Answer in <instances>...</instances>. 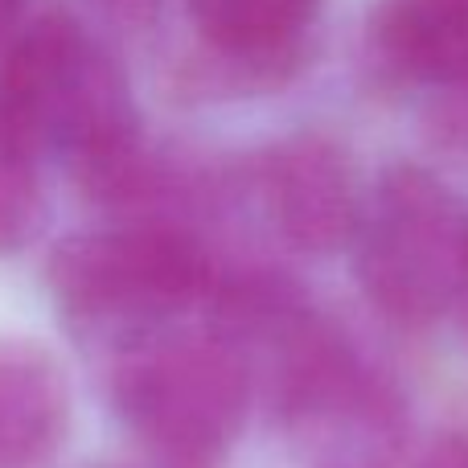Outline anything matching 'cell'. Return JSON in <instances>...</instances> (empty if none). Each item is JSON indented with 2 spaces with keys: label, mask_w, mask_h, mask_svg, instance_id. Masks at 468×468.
Segmentation results:
<instances>
[{
  "label": "cell",
  "mask_w": 468,
  "mask_h": 468,
  "mask_svg": "<svg viewBox=\"0 0 468 468\" xmlns=\"http://www.w3.org/2000/svg\"><path fill=\"white\" fill-rule=\"evenodd\" d=\"M0 128L33 165H66L99 197H132L148 181L128 79L70 16H41L8 46Z\"/></svg>",
  "instance_id": "6da1fadb"
},
{
  "label": "cell",
  "mask_w": 468,
  "mask_h": 468,
  "mask_svg": "<svg viewBox=\"0 0 468 468\" xmlns=\"http://www.w3.org/2000/svg\"><path fill=\"white\" fill-rule=\"evenodd\" d=\"M214 283L202 242L177 227L136 222L74 234L49 259L58 313L82 341L123 349L165 333Z\"/></svg>",
  "instance_id": "7a4b0ae2"
},
{
  "label": "cell",
  "mask_w": 468,
  "mask_h": 468,
  "mask_svg": "<svg viewBox=\"0 0 468 468\" xmlns=\"http://www.w3.org/2000/svg\"><path fill=\"white\" fill-rule=\"evenodd\" d=\"M357 283L399 324H428L468 288V202L415 165L382 173L354 234Z\"/></svg>",
  "instance_id": "3957f363"
},
{
  "label": "cell",
  "mask_w": 468,
  "mask_h": 468,
  "mask_svg": "<svg viewBox=\"0 0 468 468\" xmlns=\"http://www.w3.org/2000/svg\"><path fill=\"white\" fill-rule=\"evenodd\" d=\"M247 378L214 337L156 333L123 349L115 366V407L132 431L173 456H210L234 436Z\"/></svg>",
  "instance_id": "277c9868"
},
{
  "label": "cell",
  "mask_w": 468,
  "mask_h": 468,
  "mask_svg": "<svg viewBox=\"0 0 468 468\" xmlns=\"http://www.w3.org/2000/svg\"><path fill=\"white\" fill-rule=\"evenodd\" d=\"M259 189L275 230L300 250H337L354 242L362 194L349 153L329 136L300 132L267 148Z\"/></svg>",
  "instance_id": "5b68a950"
},
{
  "label": "cell",
  "mask_w": 468,
  "mask_h": 468,
  "mask_svg": "<svg viewBox=\"0 0 468 468\" xmlns=\"http://www.w3.org/2000/svg\"><path fill=\"white\" fill-rule=\"evenodd\" d=\"M218 79L271 90L304 66L324 0H186Z\"/></svg>",
  "instance_id": "8992f818"
},
{
  "label": "cell",
  "mask_w": 468,
  "mask_h": 468,
  "mask_svg": "<svg viewBox=\"0 0 468 468\" xmlns=\"http://www.w3.org/2000/svg\"><path fill=\"white\" fill-rule=\"evenodd\" d=\"M366 41L395 79L468 90V0H378L366 21Z\"/></svg>",
  "instance_id": "52a82bcc"
},
{
  "label": "cell",
  "mask_w": 468,
  "mask_h": 468,
  "mask_svg": "<svg viewBox=\"0 0 468 468\" xmlns=\"http://www.w3.org/2000/svg\"><path fill=\"white\" fill-rule=\"evenodd\" d=\"M70 428V382L41 341L0 337V468H33Z\"/></svg>",
  "instance_id": "ba28073f"
},
{
  "label": "cell",
  "mask_w": 468,
  "mask_h": 468,
  "mask_svg": "<svg viewBox=\"0 0 468 468\" xmlns=\"http://www.w3.org/2000/svg\"><path fill=\"white\" fill-rule=\"evenodd\" d=\"M41 227L37 165L0 128V255H13Z\"/></svg>",
  "instance_id": "9c48e42d"
},
{
  "label": "cell",
  "mask_w": 468,
  "mask_h": 468,
  "mask_svg": "<svg viewBox=\"0 0 468 468\" xmlns=\"http://www.w3.org/2000/svg\"><path fill=\"white\" fill-rule=\"evenodd\" d=\"M16 13H21V0H0V37H5L8 29H13Z\"/></svg>",
  "instance_id": "30bf717a"
},
{
  "label": "cell",
  "mask_w": 468,
  "mask_h": 468,
  "mask_svg": "<svg viewBox=\"0 0 468 468\" xmlns=\"http://www.w3.org/2000/svg\"><path fill=\"white\" fill-rule=\"evenodd\" d=\"M431 468H468V461L461 452H444V456H436V464Z\"/></svg>",
  "instance_id": "8fae6325"
},
{
  "label": "cell",
  "mask_w": 468,
  "mask_h": 468,
  "mask_svg": "<svg viewBox=\"0 0 468 468\" xmlns=\"http://www.w3.org/2000/svg\"><path fill=\"white\" fill-rule=\"evenodd\" d=\"M456 308H464V321H468V288H464V296H461V304Z\"/></svg>",
  "instance_id": "7c38bea8"
}]
</instances>
